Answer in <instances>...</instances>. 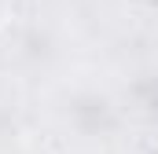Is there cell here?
<instances>
[{
	"instance_id": "cell-1",
	"label": "cell",
	"mask_w": 158,
	"mask_h": 154,
	"mask_svg": "<svg viewBox=\"0 0 158 154\" xmlns=\"http://www.w3.org/2000/svg\"><path fill=\"white\" fill-rule=\"evenodd\" d=\"M7 18H11V11H7V0H0V30L7 26Z\"/></svg>"
}]
</instances>
